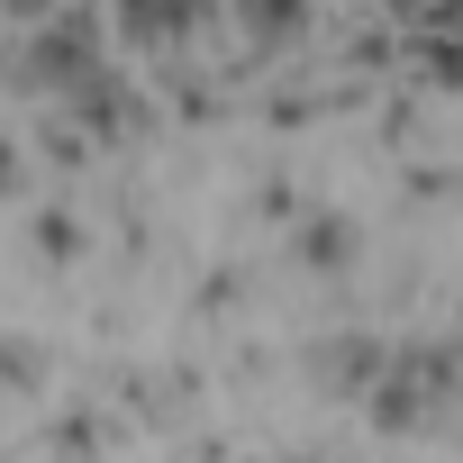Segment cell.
<instances>
[{"mask_svg": "<svg viewBox=\"0 0 463 463\" xmlns=\"http://www.w3.org/2000/svg\"><path fill=\"white\" fill-rule=\"evenodd\" d=\"M309 264H345V227H336V218L309 227Z\"/></svg>", "mask_w": 463, "mask_h": 463, "instance_id": "obj_1", "label": "cell"}]
</instances>
